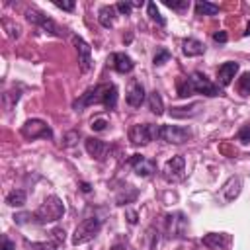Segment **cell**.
I'll return each instance as SVG.
<instances>
[{
	"label": "cell",
	"mask_w": 250,
	"mask_h": 250,
	"mask_svg": "<svg viewBox=\"0 0 250 250\" xmlns=\"http://www.w3.org/2000/svg\"><path fill=\"white\" fill-rule=\"evenodd\" d=\"M64 215V203L61 197L57 195H49L45 197V201L33 211V219L41 225H47V223H57L61 217Z\"/></svg>",
	"instance_id": "6da1fadb"
},
{
	"label": "cell",
	"mask_w": 250,
	"mask_h": 250,
	"mask_svg": "<svg viewBox=\"0 0 250 250\" xmlns=\"http://www.w3.org/2000/svg\"><path fill=\"white\" fill-rule=\"evenodd\" d=\"M100 230H102V221H100L98 217H88V219H84V221L74 229L72 244H74V246L86 244V242L94 240Z\"/></svg>",
	"instance_id": "7a4b0ae2"
},
{
	"label": "cell",
	"mask_w": 250,
	"mask_h": 250,
	"mask_svg": "<svg viewBox=\"0 0 250 250\" xmlns=\"http://www.w3.org/2000/svg\"><path fill=\"white\" fill-rule=\"evenodd\" d=\"M156 137L170 145H182L188 139H191V131L188 127H180V125H160V127H156Z\"/></svg>",
	"instance_id": "3957f363"
},
{
	"label": "cell",
	"mask_w": 250,
	"mask_h": 250,
	"mask_svg": "<svg viewBox=\"0 0 250 250\" xmlns=\"http://www.w3.org/2000/svg\"><path fill=\"white\" fill-rule=\"evenodd\" d=\"M21 137L27 139V141H33V139H51L53 137V131H51V127L43 119H27L21 125Z\"/></svg>",
	"instance_id": "277c9868"
},
{
	"label": "cell",
	"mask_w": 250,
	"mask_h": 250,
	"mask_svg": "<svg viewBox=\"0 0 250 250\" xmlns=\"http://www.w3.org/2000/svg\"><path fill=\"white\" fill-rule=\"evenodd\" d=\"M131 145L135 146H145L148 145L154 137H156V127L148 125V123H135L129 127V133H127Z\"/></svg>",
	"instance_id": "5b68a950"
},
{
	"label": "cell",
	"mask_w": 250,
	"mask_h": 250,
	"mask_svg": "<svg viewBox=\"0 0 250 250\" xmlns=\"http://www.w3.org/2000/svg\"><path fill=\"white\" fill-rule=\"evenodd\" d=\"M162 176L168 182H182L186 178V158L184 156H172L164 168H162Z\"/></svg>",
	"instance_id": "8992f818"
},
{
	"label": "cell",
	"mask_w": 250,
	"mask_h": 250,
	"mask_svg": "<svg viewBox=\"0 0 250 250\" xmlns=\"http://www.w3.org/2000/svg\"><path fill=\"white\" fill-rule=\"evenodd\" d=\"M166 232L170 238H182L186 234V227H188V221L184 217V213H170L166 215Z\"/></svg>",
	"instance_id": "52a82bcc"
},
{
	"label": "cell",
	"mask_w": 250,
	"mask_h": 250,
	"mask_svg": "<svg viewBox=\"0 0 250 250\" xmlns=\"http://www.w3.org/2000/svg\"><path fill=\"white\" fill-rule=\"evenodd\" d=\"M72 43H74L76 53H78L80 70H82V72H88V70L92 68V49H90V45H88L80 35H72Z\"/></svg>",
	"instance_id": "ba28073f"
},
{
	"label": "cell",
	"mask_w": 250,
	"mask_h": 250,
	"mask_svg": "<svg viewBox=\"0 0 250 250\" xmlns=\"http://www.w3.org/2000/svg\"><path fill=\"white\" fill-rule=\"evenodd\" d=\"M25 18L31 21V23H35V25H39L41 29H45V31H49L51 35H61V31H59V27H57V23L51 20V18H47L45 14H41L39 10H33V8H29V10H25Z\"/></svg>",
	"instance_id": "9c48e42d"
},
{
	"label": "cell",
	"mask_w": 250,
	"mask_h": 250,
	"mask_svg": "<svg viewBox=\"0 0 250 250\" xmlns=\"http://www.w3.org/2000/svg\"><path fill=\"white\" fill-rule=\"evenodd\" d=\"M189 80H191L193 90H195L197 94H203V96H209V98L219 96V88H217L203 72H193V74L189 76Z\"/></svg>",
	"instance_id": "30bf717a"
},
{
	"label": "cell",
	"mask_w": 250,
	"mask_h": 250,
	"mask_svg": "<svg viewBox=\"0 0 250 250\" xmlns=\"http://www.w3.org/2000/svg\"><path fill=\"white\" fill-rule=\"evenodd\" d=\"M129 164L135 170V174L141 176V178H150L156 172V164L152 160H148L146 156H143V154H133L129 158Z\"/></svg>",
	"instance_id": "8fae6325"
},
{
	"label": "cell",
	"mask_w": 250,
	"mask_h": 250,
	"mask_svg": "<svg viewBox=\"0 0 250 250\" xmlns=\"http://www.w3.org/2000/svg\"><path fill=\"white\" fill-rule=\"evenodd\" d=\"M107 62H109L117 72H121V74L131 72V70H133V66H135L133 59H131L129 55H125V53H111V55H109V59H107Z\"/></svg>",
	"instance_id": "7c38bea8"
},
{
	"label": "cell",
	"mask_w": 250,
	"mask_h": 250,
	"mask_svg": "<svg viewBox=\"0 0 250 250\" xmlns=\"http://www.w3.org/2000/svg\"><path fill=\"white\" fill-rule=\"evenodd\" d=\"M100 88V104L105 105L107 109H113L117 105V88L115 84L107 82V84H98Z\"/></svg>",
	"instance_id": "4fadbf2b"
},
{
	"label": "cell",
	"mask_w": 250,
	"mask_h": 250,
	"mask_svg": "<svg viewBox=\"0 0 250 250\" xmlns=\"http://www.w3.org/2000/svg\"><path fill=\"white\" fill-rule=\"evenodd\" d=\"M240 191H242V178H240V176H230V178L225 182L223 189H221L225 201H234V199L240 195Z\"/></svg>",
	"instance_id": "5bb4252c"
},
{
	"label": "cell",
	"mask_w": 250,
	"mask_h": 250,
	"mask_svg": "<svg viewBox=\"0 0 250 250\" xmlns=\"http://www.w3.org/2000/svg\"><path fill=\"white\" fill-rule=\"evenodd\" d=\"M238 72V62L234 61H229V62H223L217 70V78H219V84L221 86H229L232 82V78L236 76Z\"/></svg>",
	"instance_id": "9a60e30c"
},
{
	"label": "cell",
	"mask_w": 250,
	"mask_h": 250,
	"mask_svg": "<svg viewBox=\"0 0 250 250\" xmlns=\"http://www.w3.org/2000/svg\"><path fill=\"white\" fill-rule=\"evenodd\" d=\"M84 146H86V152H88L90 156L98 158V160H102L104 154H105V150H107V145H105L104 141L96 139V137H88V139L84 141Z\"/></svg>",
	"instance_id": "2e32d148"
},
{
	"label": "cell",
	"mask_w": 250,
	"mask_h": 250,
	"mask_svg": "<svg viewBox=\"0 0 250 250\" xmlns=\"http://www.w3.org/2000/svg\"><path fill=\"white\" fill-rule=\"evenodd\" d=\"M127 104L131 105V107H141L143 105V102H145V88H143V84L141 82H133L131 84V88H129V92H127Z\"/></svg>",
	"instance_id": "e0dca14e"
},
{
	"label": "cell",
	"mask_w": 250,
	"mask_h": 250,
	"mask_svg": "<svg viewBox=\"0 0 250 250\" xmlns=\"http://www.w3.org/2000/svg\"><path fill=\"white\" fill-rule=\"evenodd\" d=\"M182 53L186 57H199V55L205 53V45L201 41L193 39V37H188V39L182 41Z\"/></svg>",
	"instance_id": "ac0fdd59"
},
{
	"label": "cell",
	"mask_w": 250,
	"mask_h": 250,
	"mask_svg": "<svg viewBox=\"0 0 250 250\" xmlns=\"http://www.w3.org/2000/svg\"><path fill=\"white\" fill-rule=\"evenodd\" d=\"M199 107H201L199 102H193V104H189V105H182V107H172V109H170V117H176V119L193 117V115L199 113Z\"/></svg>",
	"instance_id": "d6986e66"
},
{
	"label": "cell",
	"mask_w": 250,
	"mask_h": 250,
	"mask_svg": "<svg viewBox=\"0 0 250 250\" xmlns=\"http://www.w3.org/2000/svg\"><path fill=\"white\" fill-rule=\"evenodd\" d=\"M115 16H117V8L115 6H102L98 12V21L104 27H111L115 23Z\"/></svg>",
	"instance_id": "ffe728a7"
},
{
	"label": "cell",
	"mask_w": 250,
	"mask_h": 250,
	"mask_svg": "<svg viewBox=\"0 0 250 250\" xmlns=\"http://www.w3.org/2000/svg\"><path fill=\"white\" fill-rule=\"evenodd\" d=\"M229 242V236L225 232H209L203 236V244L209 248H223Z\"/></svg>",
	"instance_id": "44dd1931"
},
{
	"label": "cell",
	"mask_w": 250,
	"mask_h": 250,
	"mask_svg": "<svg viewBox=\"0 0 250 250\" xmlns=\"http://www.w3.org/2000/svg\"><path fill=\"white\" fill-rule=\"evenodd\" d=\"M148 109L154 115H162L164 113V102H162V96L158 92H150L148 94Z\"/></svg>",
	"instance_id": "7402d4cb"
},
{
	"label": "cell",
	"mask_w": 250,
	"mask_h": 250,
	"mask_svg": "<svg viewBox=\"0 0 250 250\" xmlns=\"http://www.w3.org/2000/svg\"><path fill=\"white\" fill-rule=\"evenodd\" d=\"M137 195H139V191L133 186H127L125 189H121L115 195V201H117V205H125V203H131L133 199H137Z\"/></svg>",
	"instance_id": "603a6c76"
},
{
	"label": "cell",
	"mask_w": 250,
	"mask_h": 250,
	"mask_svg": "<svg viewBox=\"0 0 250 250\" xmlns=\"http://www.w3.org/2000/svg\"><path fill=\"white\" fill-rule=\"evenodd\" d=\"M217 12H219V6L213 2H203V0L195 2V14L197 16H215Z\"/></svg>",
	"instance_id": "cb8c5ba5"
},
{
	"label": "cell",
	"mask_w": 250,
	"mask_h": 250,
	"mask_svg": "<svg viewBox=\"0 0 250 250\" xmlns=\"http://www.w3.org/2000/svg\"><path fill=\"white\" fill-rule=\"evenodd\" d=\"M25 191L23 189H14V191H10L8 195H6V203L10 205V207H21L23 203H25Z\"/></svg>",
	"instance_id": "d4e9b609"
},
{
	"label": "cell",
	"mask_w": 250,
	"mask_h": 250,
	"mask_svg": "<svg viewBox=\"0 0 250 250\" xmlns=\"http://www.w3.org/2000/svg\"><path fill=\"white\" fill-rule=\"evenodd\" d=\"M176 86H178V96H180V98H188V96H191V94L195 92L189 78H180V80L176 82Z\"/></svg>",
	"instance_id": "484cf974"
},
{
	"label": "cell",
	"mask_w": 250,
	"mask_h": 250,
	"mask_svg": "<svg viewBox=\"0 0 250 250\" xmlns=\"http://www.w3.org/2000/svg\"><path fill=\"white\" fill-rule=\"evenodd\" d=\"M236 90L240 96H248L250 94V72H242L238 82H236Z\"/></svg>",
	"instance_id": "4316f807"
},
{
	"label": "cell",
	"mask_w": 250,
	"mask_h": 250,
	"mask_svg": "<svg viewBox=\"0 0 250 250\" xmlns=\"http://www.w3.org/2000/svg\"><path fill=\"white\" fill-rule=\"evenodd\" d=\"M18 100H20V90H10V92L2 94V102H4L6 109H12V105L18 104Z\"/></svg>",
	"instance_id": "83f0119b"
},
{
	"label": "cell",
	"mask_w": 250,
	"mask_h": 250,
	"mask_svg": "<svg viewBox=\"0 0 250 250\" xmlns=\"http://www.w3.org/2000/svg\"><path fill=\"white\" fill-rule=\"evenodd\" d=\"M25 248L27 250H57V244H53V242H29V240H25Z\"/></svg>",
	"instance_id": "f1b7e54d"
},
{
	"label": "cell",
	"mask_w": 250,
	"mask_h": 250,
	"mask_svg": "<svg viewBox=\"0 0 250 250\" xmlns=\"http://www.w3.org/2000/svg\"><path fill=\"white\" fill-rule=\"evenodd\" d=\"M146 10H148L150 20H154L158 25H164V23H166V21H164V18L160 16V12H158V8H156V4H154V2H148V4H146Z\"/></svg>",
	"instance_id": "f546056e"
},
{
	"label": "cell",
	"mask_w": 250,
	"mask_h": 250,
	"mask_svg": "<svg viewBox=\"0 0 250 250\" xmlns=\"http://www.w3.org/2000/svg\"><path fill=\"white\" fill-rule=\"evenodd\" d=\"M164 4L168 8H172V10H178V12H182V10H186L189 6L188 0H164Z\"/></svg>",
	"instance_id": "4dcf8cb0"
},
{
	"label": "cell",
	"mask_w": 250,
	"mask_h": 250,
	"mask_svg": "<svg viewBox=\"0 0 250 250\" xmlns=\"http://www.w3.org/2000/svg\"><path fill=\"white\" fill-rule=\"evenodd\" d=\"M168 59H170V53H168L166 49H158L156 55H154V59H152V62L158 66V64H164Z\"/></svg>",
	"instance_id": "1f68e13d"
},
{
	"label": "cell",
	"mask_w": 250,
	"mask_h": 250,
	"mask_svg": "<svg viewBox=\"0 0 250 250\" xmlns=\"http://www.w3.org/2000/svg\"><path fill=\"white\" fill-rule=\"evenodd\" d=\"M2 25H4V29L8 31L10 37H20V25H12L10 20H2Z\"/></svg>",
	"instance_id": "d6a6232c"
},
{
	"label": "cell",
	"mask_w": 250,
	"mask_h": 250,
	"mask_svg": "<svg viewBox=\"0 0 250 250\" xmlns=\"http://www.w3.org/2000/svg\"><path fill=\"white\" fill-rule=\"evenodd\" d=\"M236 137H238V141H240L242 145H248V143H250V125H244V127L238 131Z\"/></svg>",
	"instance_id": "836d02e7"
},
{
	"label": "cell",
	"mask_w": 250,
	"mask_h": 250,
	"mask_svg": "<svg viewBox=\"0 0 250 250\" xmlns=\"http://www.w3.org/2000/svg\"><path fill=\"white\" fill-rule=\"evenodd\" d=\"M115 8H117V12H119V14H123V16H129V14H131V8H133V4H131V2H117V4H115Z\"/></svg>",
	"instance_id": "e575fe53"
},
{
	"label": "cell",
	"mask_w": 250,
	"mask_h": 250,
	"mask_svg": "<svg viewBox=\"0 0 250 250\" xmlns=\"http://www.w3.org/2000/svg\"><path fill=\"white\" fill-rule=\"evenodd\" d=\"M57 8H61V10H64V12H72L74 10V2L72 0H68V2H61V0H55L53 2Z\"/></svg>",
	"instance_id": "d590c367"
},
{
	"label": "cell",
	"mask_w": 250,
	"mask_h": 250,
	"mask_svg": "<svg viewBox=\"0 0 250 250\" xmlns=\"http://www.w3.org/2000/svg\"><path fill=\"white\" fill-rule=\"evenodd\" d=\"M29 219H33V213H18V215H14L16 225H23V223H27Z\"/></svg>",
	"instance_id": "8d00e7d4"
},
{
	"label": "cell",
	"mask_w": 250,
	"mask_h": 250,
	"mask_svg": "<svg viewBox=\"0 0 250 250\" xmlns=\"http://www.w3.org/2000/svg\"><path fill=\"white\" fill-rule=\"evenodd\" d=\"M90 127H92V129H94V131H104V129H105V127H107V121H105V119H104V117H100V119H94V121H92V125H90Z\"/></svg>",
	"instance_id": "74e56055"
},
{
	"label": "cell",
	"mask_w": 250,
	"mask_h": 250,
	"mask_svg": "<svg viewBox=\"0 0 250 250\" xmlns=\"http://www.w3.org/2000/svg\"><path fill=\"white\" fill-rule=\"evenodd\" d=\"M74 139H78V133H76V131H72V133H66V137H64L62 145H64V146H72V145L76 143Z\"/></svg>",
	"instance_id": "f35d334b"
},
{
	"label": "cell",
	"mask_w": 250,
	"mask_h": 250,
	"mask_svg": "<svg viewBox=\"0 0 250 250\" xmlns=\"http://www.w3.org/2000/svg\"><path fill=\"white\" fill-rule=\"evenodd\" d=\"M125 215H127V221H129V225H137V219H139L137 211H133V209H127V211H125Z\"/></svg>",
	"instance_id": "ab89813d"
},
{
	"label": "cell",
	"mask_w": 250,
	"mask_h": 250,
	"mask_svg": "<svg viewBox=\"0 0 250 250\" xmlns=\"http://www.w3.org/2000/svg\"><path fill=\"white\" fill-rule=\"evenodd\" d=\"M2 250H16V244H14L6 234L2 236Z\"/></svg>",
	"instance_id": "60d3db41"
},
{
	"label": "cell",
	"mask_w": 250,
	"mask_h": 250,
	"mask_svg": "<svg viewBox=\"0 0 250 250\" xmlns=\"http://www.w3.org/2000/svg\"><path fill=\"white\" fill-rule=\"evenodd\" d=\"M213 39H215L217 43H227L229 37H227V31H215V33H213Z\"/></svg>",
	"instance_id": "b9f144b4"
},
{
	"label": "cell",
	"mask_w": 250,
	"mask_h": 250,
	"mask_svg": "<svg viewBox=\"0 0 250 250\" xmlns=\"http://www.w3.org/2000/svg\"><path fill=\"white\" fill-rule=\"evenodd\" d=\"M53 236H55V240H57V242H62V240H64V230L55 229V230H53Z\"/></svg>",
	"instance_id": "7bdbcfd3"
},
{
	"label": "cell",
	"mask_w": 250,
	"mask_h": 250,
	"mask_svg": "<svg viewBox=\"0 0 250 250\" xmlns=\"http://www.w3.org/2000/svg\"><path fill=\"white\" fill-rule=\"evenodd\" d=\"M80 189H82L84 193H88V191H90V184H86V182H82V184H80Z\"/></svg>",
	"instance_id": "ee69618b"
},
{
	"label": "cell",
	"mask_w": 250,
	"mask_h": 250,
	"mask_svg": "<svg viewBox=\"0 0 250 250\" xmlns=\"http://www.w3.org/2000/svg\"><path fill=\"white\" fill-rule=\"evenodd\" d=\"M244 35H250V23L246 25V31H244Z\"/></svg>",
	"instance_id": "f6af8a7d"
}]
</instances>
